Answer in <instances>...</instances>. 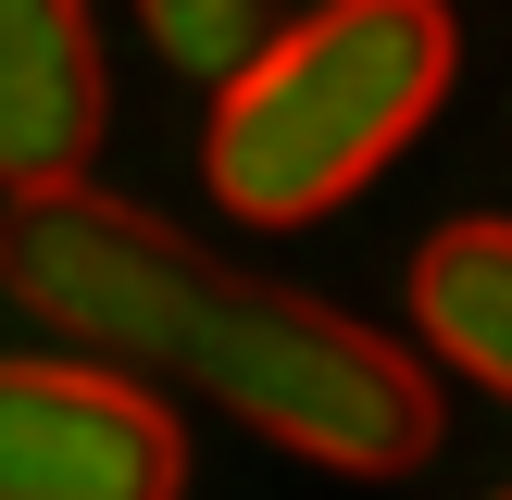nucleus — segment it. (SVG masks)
<instances>
[{"label":"nucleus","instance_id":"obj_4","mask_svg":"<svg viewBox=\"0 0 512 500\" xmlns=\"http://www.w3.org/2000/svg\"><path fill=\"white\" fill-rule=\"evenodd\" d=\"M100 25L88 0H0V188H63L100 150Z\"/></svg>","mask_w":512,"mask_h":500},{"label":"nucleus","instance_id":"obj_5","mask_svg":"<svg viewBox=\"0 0 512 500\" xmlns=\"http://www.w3.org/2000/svg\"><path fill=\"white\" fill-rule=\"evenodd\" d=\"M413 325L475 375V388L512 400V225H438L413 263Z\"/></svg>","mask_w":512,"mask_h":500},{"label":"nucleus","instance_id":"obj_3","mask_svg":"<svg viewBox=\"0 0 512 500\" xmlns=\"http://www.w3.org/2000/svg\"><path fill=\"white\" fill-rule=\"evenodd\" d=\"M188 438L113 363H0V500H175Z\"/></svg>","mask_w":512,"mask_h":500},{"label":"nucleus","instance_id":"obj_6","mask_svg":"<svg viewBox=\"0 0 512 500\" xmlns=\"http://www.w3.org/2000/svg\"><path fill=\"white\" fill-rule=\"evenodd\" d=\"M138 25H150V50H163L175 75H213L225 88V75L288 25V0H138Z\"/></svg>","mask_w":512,"mask_h":500},{"label":"nucleus","instance_id":"obj_2","mask_svg":"<svg viewBox=\"0 0 512 500\" xmlns=\"http://www.w3.org/2000/svg\"><path fill=\"white\" fill-rule=\"evenodd\" d=\"M450 63H463L450 0H325L213 88L200 175L238 225H313L363 175H388L400 138H425Z\"/></svg>","mask_w":512,"mask_h":500},{"label":"nucleus","instance_id":"obj_7","mask_svg":"<svg viewBox=\"0 0 512 500\" xmlns=\"http://www.w3.org/2000/svg\"><path fill=\"white\" fill-rule=\"evenodd\" d=\"M500 500H512V488H500Z\"/></svg>","mask_w":512,"mask_h":500},{"label":"nucleus","instance_id":"obj_1","mask_svg":"<svg viewBox=\"0 0 512 500\" xmlns=\"http://www.w3.org/2000/svg\"><path fill=\"white\" fill-rule=\"evenodd\" d=\"M0 288L38 325L113 350L125 375H175V388L225 400L250 438L300 450L338 475H413L438 450V375L400 338L350 325L338 300H300L275 275L225 263V250L175 238L163 213L88 188H13L0 213Z\"/></svg>","mask_w":512,"mask_h":500}]
</instances>
